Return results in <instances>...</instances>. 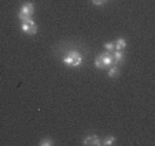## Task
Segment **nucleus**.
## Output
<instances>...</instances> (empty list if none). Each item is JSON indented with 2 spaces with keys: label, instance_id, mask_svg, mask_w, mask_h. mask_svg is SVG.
I'll use <instances>...</instances> for the list:
<instances>
[{
  "label": "nucleus",
  "instance_id": "nucleus-13",
  "mask_svg": "<svg viewBox=\"0 0 155 146\" xmlns=\"http://www.w3.org/2000/svg\"><path fill=\"white\" fill-rule=\"evenodd\" d=\"M106 2H107V0H92V3H94L95 6H103Z\"/></svg>",
  "mask_w": 155,
  "mask_h": 146
},
{
  "label": "nucleus",
  "instance_id": "nucleus-12",
  "mask_svg": "<svg viewBox=\"0 0 155 146\" xmlns=\"http://www.w3.org/2000/svg\"><path fill=\"white\" fill-rule=\"evenodd\" d=\"M104 48H106V51H108V52H113V51L115 49L114 42H106V44H104Z\"/></svg>",
  "mask_w": 155,
  "mask_h": 146
},
{
  "label": "nucleus",
  "instance_id": "nucleus-8",
  "mask_svg": "<svg viewBox=\"0 0 155 146\" xmlns=\"http://www.w3.org/2000/svg\"><path fill=\"white\" fill-rule=\"evenodd\" d=\"M120 75V68L117 66H111V68L108 70V76H111V78H117Z\"/></svg>",
  "mask_w": 155,
  "mask_h": 146
},
{
  "label": "nucleus",
  "instance_id": "nucleus-4",
  "mask_svg": "<svg viewBox=\"0 0 155 146\" xmlns=\"http://www.w3.org/2000/svg\"><path fill=\"white\" fill-rule=\"evenodd\" d=\"M100 59H102V61H103V66H104V68L108 67V66H111V63H113V55H111V52L102 53V55H100Z\"/></svg>",
  "mask_w": 155,
  "mask_h": 146
},
{
  "label": "nucleus",
  "instance_id": "nucleus-1",
  "mask_svg": "<svg viewBox=\"0 0 155 146\" xmlns=\"http://www.w3.org/2000/svg\"><path fill=\"white\" fill-rule=\"evenodd\" d=\"M63 63L66 66H70V67H80L82 63V56L76 51H70L68 56L63 57Z\"/></svg>",
  "mask_w": 155,
  "mask_h": 146
},
{
  "label": "nucleus",
  "instance_id": "nucleus-6",
  "mask_svg": "<svg viewBox=\"0 0 155 146\" xmlns=\"http://www.w3.org/2000/svg\"><path fill=\"white\" fill-rule=\"evenodd\" d=\"M111 55H113V63H114V64H118L120 61L124 60V53H122V51H117L115 53H111Z\"/></svg>",
  "mask_w": 155,
  "mask_h": 146
},
{
  "label": "nucleus",
  "instance_id": "nucleus-11",
  "mask_svg": "<svg viewBox=\"0 0 155 146\" xmlns=\"http://www.w3.org/2000/svg\"><path fill=\"white\" fill-rule=\"evenodd\" d=\"M114 141H115V138H114V137H107L104 141H103V145L110 146V145H113V143H114Z\"/></svg>",
  "mask_w": 155,
  "mask_h": 146
},
{
  "label": "nucleus",
  "instance_id": "nucleus-9",
  "mask_svg": "<svg viewBox=\"0 0 155 146\" xmlns=\"http://www.w3.org/2000/svg\"><path fill=\"white\" fill-rule=\"evenodd\" d=\"M40 145L41 146H51V145H54V142L50 138H43V139L40 141Z\"/></svg>",
  "mask_w": 155,
  "mask_h": 146
},
{
  "label": "nucleus",
  "instance_id": "nucleus-10",
  "mask_svg": "<svg viewBox=\"0 0 155 146\" xmlns=\"http://www.w3.org/2000/svg\"><path fill=\"white\" fill-rule=\"evenodd\" d=\"M95 67H96V68H104L103 61H102V59H100V55L96 56V59H95Z\"/></svg>",
  "mask_w": 155,
  "mask_h": 146
},
{
  "label": "nucleus",
  "instance_id": "nucleus-5",
  "mask_svg": "<svg viewBox=\"0 0 155 146\" xmlns=\"http://www.w3.org/2000/svg\"><path fill=\"white\" fill-rule=\"evenodd\" d=\"M82 143H84V145H95V146H97V145H100V139H99L97 135H89L88 138H85Z\"/></svg>",
  "mask_w": 155,
  "mask_h": 146
},
{
  "label": "nucleus",
  "instance_id": "nucleus-7",
  "mask_svg": "<svg viewBox=\"0 0 155 146\" xmlns=\"http://www.w3.org/2000/svg\"><path fill=\"white\" fill-rule=\"evenodd\" d=\"M114 47L117 51H122L124 48L126 47V41L124 40V38H118V40L114 42Z\"/></svg>",
  "mask_w": 155,
  "mask_h": 146
},
{
  "label": "nucleus",
  "instance_id": "nucleus-3",
  "mask_svg": "<svg viewBox=\"0 0 155 146\" xmlns=\"http://www.w3.org/2000/svg\"><path fill=\"white\" fill-rule=\"evenodd\" d=\"M21 29H22V32H25L26 34H30V36L37 33V26H36V23L33 22L32 18L25 20V22H22V23H21Z\"/></svg>",
  "mask_w": 155,
  "mask_h": 146
},
{
  "label": "nucleus",
  "instance_id": "nucleus-2",
  "mask_svg": "<svg viewBox=\"0 0 155 146\" xmlns=\"http://www.w3.org/2000/svg\"><path fill=\"white\" fill-rule=\"evenodd\" d=\"M33 14H35V6L32 3H24L21 6V11L18 14V18L21 19V22H25V20L30 19Z\"/></svg>",
  "mask_w": 155,
  "mask_h": 146
}]
</instances>
